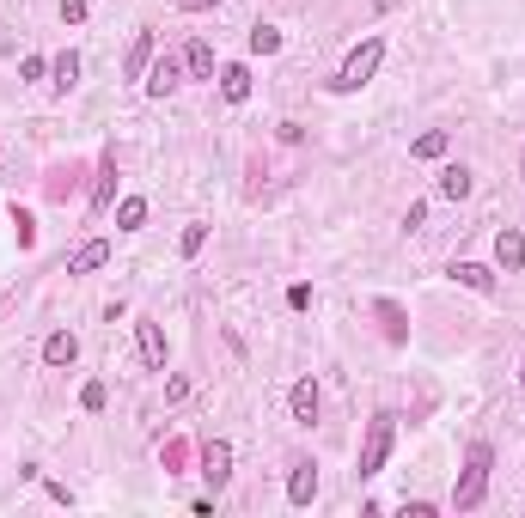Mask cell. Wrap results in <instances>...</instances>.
Segmentation results:
<instances>
[{"mask_svg":"<svg viewBox=\"0 0 525 518\" xmlns=\"http://www.w3.org/2000/svg\"><path fill=\"white\" fill-rule=\"evenodd\" d=\"M147 226V201L141 196H122L117 201V232H141Z\"/></svg>","mask_w":525,"mask_h":518,"instance_id":"obj_20","label":"cell"},{"mask_svg":"<svg viewBox=\"0 0 525 518\" xmlns=\"http://www.w3.org/2000/svg\"><path fill=\"white\" fill-rule=\"evenodd\" d=\"M110 201H117V159L98 165V183H92V214H104Z\"/></svg>","mask_w":525,"mask_h":518,"instance_id":"obj_18","label":"cell"},{"mask_svg":"<svg viewBox=\"0 0 525 518\" xmlns=\"http://www.w3.org/2000/svg\"><path fill=\"white\" fill-rule=\"evenodd\" d=\"M208 6H221V0H178V13H208Z\"/></svg>","mask_w":525,"mask_h":518,"instance_id":"obj_27","label":"cell"},{"mask_svg":"<svg viewBox=\"0 0 525 518\" xmlns=\"http://www.w3.org/2000/svg\"><path fill=\"white\" fill-rule=\"evenodd\" d=\"M446 147H452V135H446V128H427V135L409 140V159H446Z\"/></svg>","mask_w":525,"mask_h":518,"instance_id":"obj_17","label":"cell"},{"mask_svg":"<svg viewBox=\"0 0 525 518\" xmlns=\"http://www.w3.org/2000/svg\"><path fill=\"white\" fill-rule=\"evenodd\" d=\"M104 262H110V244H104V239H86L80 250L67 257V275H92V269H104Z\"/></svg>","mask_w":525,"mask_h":518,"instance_id":"obj_12","label":"cell"},{"mask_svg":"<svg viewBox=\"0 0 525 518\" xmlns=\"http://www.w3.org/2000/svg\"><path fill=\"white\" fill-rule=\"evenodd\" d=\"M153 56H160V43H153V31H135V43H129V56H122V74H129V80H147V67H153Z\"/></svg>","mask_w":525,"mask_h":518,"instance_id":"obj_6","label":"cell"},{"mask_svg":"<svg viewBox=\"0 0 525 518\" xmlns=\"http://www.w3.org/2000/svg\"><path fill=\"white\" fill-rule=\"evenodd\" d=\"M221 98L226 104L251 98V67H244V61H226V67H221Z\"/></svg>","mask_w":525,"mask_h":518,"instance_id":"obj_11","label":"cell"},{"mask_svg":"<svg viewBox=\"0 0 525 518\" xmlns=\"http://www.w3.org/2000/svg\"><path fill=\"white\" fill-rule=\"evenodd\" d=\"M183 74H190V80H214V43H190V49H183Z\"/></svg>","mask_w":525,"mask_h":518,"instance_id":"obj_15","label":"cell"},{"mask_svg":"<svg viewBox=\"0 0 525 518\" xmlns=\"http://www.w3.org/2000/svg\"><path fill=\"white\" fill-rule=\"evenodd\" d=\"M287 415L300 421V427H312V421H318V379H300V384H293V397H287Z\"/></svg>","mask_w":525,"mask_h":518,"instance_id":"obj_8","label":"cell"},{"mask_svg":"<svg viewBox=\"0 0 525 518\" xmlns=\"http://www.w3.org/2000/svg\"><path fill=\"white\" fill-rule=\"evenodd\" d=\"M489 470H495V445H489V439H477V445L465 452V476H458V488H452V506H458V513H477V506H483Z\"/></svg>","mask_w":525,"mask_h":518,"instance_id":"obj_1","label":"cell"},{"mask_svg":"<svg viewBox=\"0 0 525 518\" xmlns=\"http://www.w3.org/2000/svg\"><path fill=\"white\" fill-rule=\"evenodd\" d=\"M13 232H19V244L31 250V244H37V219L25 214V208H13Z\"/></svg>","mask_w":525,"mask_h":518,"instance_id":"obj_23","label":"cell"},{"mask_svg":"<svg viewBox=\"0 0 525 518\" xmlns=\"http://www.w3.org/2000/svg\"><path fill=\"white\" fill-rule=\"evenodd\" d=\"M80 409H86V415H98V409H104V384H98V379L80 391Z\"/></svg>","mask_w":525,"mask_h":518,"instance_id":"obj_24","label":"cell"},{"mask_svg":"<svg viewBox=\"0 0 525 518\" xmlns=\"http://www.w3.org/2000/svg\"><path fill=\"white\" fill-rule=\"evenodd\" d=\"M135 341H141L147 372H165V330L160 323H135Z\"/></svg>","mask_w":525,"mask_h":518,"instance_id":"obj_9","label":"cell"},{"mask_svg":"<svg viewBox=\"0 0 525 518\" xmlns=\"http://www.w3.org/2000/svg\"><path fill=\"white\" fill-rule=\"evenodd\" d=\"M520 391H525V366H520Z\"/></svg>","mask_w":525,"mask_h":518,"instance_id":"obj_28","label":"cell"},{"mask_svg":"<svg viewBox=\"0 0 525 518\" xmlns=\"http://www.w3.org/2000/svg\"><path fill=\"white\" fill-rule=\"evenodd\" d=\"M80 360V341H74V330H56V336L43 341V366H74Z\"/></svg>","mask_w":525,"mask_h":518,"instance_id":"obj_14","label":"cell"},{"mask_svg":"<svg viewBox=\"0 0 525 518\" xmlns=\"http://www.w3.org/2000/svg\"><path fill=\"white\" fill-rule=\"evenodd\" d=\"M61 25H86V0H61Z\"/></svg>","mask_w":525,"mask_h":518,"instance_id":"obj_25","label":"cell"},{"mask_svg":"<svg viewBox=\"0 0 525 518\" xmlns=\"http://www.w3.org/2000/svg\"><path fill=\"white\" fill-rule=\"evenodd\" d=\"M391 415H373V427H366V445H361V476H379L385 458H391Z\"/></svg>","mask_w":525,"mask_h":518,"instance_id":"obj_3","label":"cell"},{"mask_svg":"<svg viewBox=\"0 0 525 518\" xmlns=\"http://www.w3.org/2000/svg\"><path fill=\"white\" fill-rule=\"evenodd\" d=\"M495 262H501V275H520V269H525V239H520V226H501V232H495Z\"/></svg>","mask_w":525,"mask_h":518,"instance_id":"obj_5","label":"cell"},{"mask_svg":"<svg viewBox=\"0 0 525 518\" xmlns=\"http://www.w3.org/2000/svg\"><path fill=\"white\" fill-rule=\"evenodd\" d=\"M202 244H208V226H202V219H196V226H183V239H178L183 257H202Z\"/></svg>","mask_w":525,"mask_h":518,"instance_id":"obj_22","label":"cell"},{"mask_svg":"<svg viewBox=\"0 0 525 518\" xmlns=\"http://www.w3.org/2000/svg\"><path fill=\"white\" fill-rule=\"evenodd\" d=\"M440 196L446 201H465L470 196V171H465V165H440Z\"/></svg>","mask_w":525,"mask_h":518,"instance_id":"obj_19","label":"cell"},{"mask_svg":"<svg viewBox=\"0 0 525 518\" xmlns=\"http://www.w3.org/2000/svg\"><path fill=\"white\" fill-rule=\"evenodd\" d=\"M202 476L214 482V488H226V476H232V445H226V439H208L202 445Z\"/></svg>","mask_w":525,"mask_h":518,"instance_id":"obj_7","label":"cell"},{"mask_svg":"<svg viewBox=\"0 0 525 518\" xmlns=\"http://www.w3.org/2000/svg\"><path fill=\"white\" fill-rule=\"evenodd\" d=\"M183 86V61L178 56H153V67H147V98H171Z\"/></svg>","mask_w":525,"mask_h":518,"instance_id":"obj_4","label":"cell"},{"mask_svg":"<svg viewBox=\"0 0 525 518\" xmlns=\"http://www.w3.org/2000/svg\"><path fill=\"white\" fill-rule=\"evenodd\" d=\"M287 500H293V506H312V500H318V463H293V476H287Z\"/></svg>","mask_w":525,"mask_h":518,"instance_id":"obj_10","label":"cell"},{"mask_svg":"<svg viewBox=\"0 0 525 518\" xmlns=\"http://www.w3.org/2000/svg\"><path fill=\"white\" fill-rule=\"evenodd\" d=\"M275 49H282V31H275V25H257V31H251V56H275Z\"/></svg>","mask_w":525,"mask_h":518,"instance_id":"obj_21","label":"cell"},{"mask_svg":"<svg viewBox=\"0 0 525 518\" xmlns=\"http://www.w3.org/2000/svg\"><path fill=\"white\" fill-rule=\"evenodd\" d=\"M379 61H385V43H379V37H366L361 49H355V56L343 61V74H336L330 86H336V92H361V86L373 80V74H379Z\"/></svg>","mask_w":525,"mask_h":518,"instance_id":"obj_2","label":"cell"},{"mask_svg":"<svg viewBox=\"0 0 525 518\" xmlns=\"http://www.w3.org/2000/svg\"><path fill=\"white\" fill-rule=\"evenodd\" d=\"M452 280L470 293H495V269H483V262H452Z\"/></svg>","mask_w":525,"mask_h":518,"instance_id":"obj_16","label":"cell"},{"mask_svg":"<svg viewBox=\"0 0 525 518\" xmlns=\"http://www.w3.org/2000/svg\"><path fill=\"white\" fill-rule=\"evenodd\" d=\"M49 86H56L61 98H67V92L80 86V56H74V49H61V56L49 61Z\"/></svg>","mask_w":525,"mask_h":518,"instance_id":"obj_13","label":"cell"},{"mask_svg":"<svg viewBox=\"0 0 525 518\" xmlns=\"http://www.w3.org/2000/svg\"><path fill=\"white\" fill-rule=\"evenodd\" d=\"M19 74H25V80H43V74H49V61H43V56H25Z\"/></svg>","mask_w":525,"mask_h":518,"instance_id":"obj_26","label":"cell"}]
</instances>
